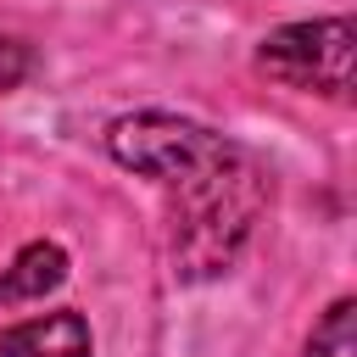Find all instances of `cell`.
<instances>
[{"instance_id":"7a4b0ae2","label":"cell","mask_w":357,"mask_h":357,"mask_svg":"<svg viewBox=\"0 0 357 357\" xmlns=\"http://www.w3.org/2000/svg\"><path fill=\"white\" fill-rule=\"evenodd\" d=\"M351 50L357 28L351 17H318V22H284L257 45V67L290 89H312L329 100H351Z\"/></svg>"},{"instance_id":"277c9868","label":"cell","mask_w":357,"mask_h":357,"mask_svg":"<svg viewBox=\"0 0 357 357\" xmlns=\"http://www.w3.org/2000/svg\"><path fill=\"white\" fill-rule=\"evenodd\" d=\"M61 279H67V251L56 240H33L11 257V268H0V301H45Z\"/></svg>"},{"instance_id":"8992f818","label":"cell","mask_w":357,"mask_h":357,"mask_svg":"<svg viewBox=\"0 0 357 357\" xmlns=\"http://www.w3.org/2000/svg\"><path fill=\"white\" fill-rule=\"evenodd\" d=\"M28 67H33L28 45H22V39H11V33H0V89H17V84L28 78Z\"/></svg>"},{"instance_id":"5b68a950","label":"cell","mask_w":357,"mask_h":357,"mask_svg":"<svg viewBox=\"0 0 357 357\" xmlns=\"http://www.w3.org/2000/svg\"><path fill=\"white\" fill-rule=\"evenodd\" d=\"M301 357H357V301H335L307 335Z\"/></svg>"},{"instance_id":"3957f363","label":"cell","mask_w":357,"mask_h":357,"mask_svg":"<svg viewBox=\"0 0 357 357\" xmlns=\"http://www.w3.org/2000/svg\"><path fill=\"white\" fill-rule=\"evenodd\" d=\"M0 357H95V335L78 312H39L0 329Z\"/></svg>"},{"instance_id":"6da1fadb","label":"cell","mask_w":357,"mask_h":357,"mask_svg":"<svg viewBox=\"0 0 357 357\" xmlns=\"http://www.w3.org/2000/svg\"><path fill=\"white\" fill-rule=\"evenodd\" d=\"M106 151L167 190L178 279H218L234 268L268 206V167L245 145L223 139L195 117L134 112L106 128Z\"/></svg>"}]
</instances>
